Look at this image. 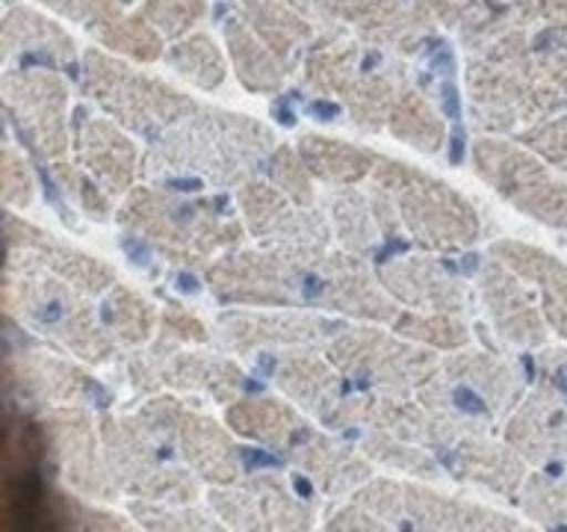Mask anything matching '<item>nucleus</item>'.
I'll list each match as a JSON object with an SVG mask.
<instances>
[{
  "label": "nucleus",
  "instance_id": "obj_7",
  "mask_svg": "<svg viewBox=\"0 0 567 532\" xmlns=\"http://www.w3.org/2000/svg\"><path fill=\"white\" fill-rule=\"evenodd\" d=\"M461 160H464V127H461V122H455V131H452L450 140V163L458 166Z\"/></svg>",
  "mask_w": 567,
  "mask_h": 532
},
{
  "label": "nucleus",
  "instance_id": "obj_9",
  "mask_svg": "<svg viewBox=\"0 0 567 532\" xmlns=\"http://www.w3.org/2000/svg\"><path fill=\"white\" fill-rule=\"evenodd\" d=\"M402 252H408V243H402V239H388V243L375 252V260L384 264V260H390L393 255H402Z\"/></svg>",
  "mask_w": 567,
  "mask_h": 532
},
{
  "label": "nucleus",
  "instance_id": "obj_2",
  "mask_svg": "<svg viewBox=\"0 0 567 532\" xmlns=\"http://www.w3.org/2000/svg\"><path fill=\"white\" fill-rule=\"evenodd\" d=\"M122 252L131 257L136 266H148L151 264V246H148V243H142V239L122 237Z\"/></svg>",
  "mask_w": 567,
  "mask_h": 532
},
{
  "label": "nucleus",
  "instance_id": "obj_17",
  "mask_svg": "<svg viewBox=\"0 0 567 532\" xmlns=\"http://www.w3.org/2000/svg\"><path fill=\"white\" fill-rule=\"evenodd\" d=\"M292 485H296V491H299V497H310L313 494V488H310V482L305 477H296L292 479Z\"/></svg>",
  "mask_w": 567,
  "mask_h": 532
},
{
  "label": "nucleus",
  "instance_id": "obj_3",
  "mask_svg": "<svg viewBox=\"0 0 567 532\" xmlns=\"http://www.w3.org/2000/svg\"><path fill=\"white\" fill-rule=\"evenodd\" d=\"M452 399H455V406H458L461 411H470V415H485V402H482V397L473 393L470 388H455Z\"/></svg>",
  "mask_w": 567,
  "mask_h": 532
},
{
  "label": "nucleus",
  "instance_id": "obj_21",
  "mask_svg": "<svg viewBox=\"0 0 567 532\" xmlns=\"http://www.w3.org/2000/svg\"><path fill=\"white\" fill-rule=\"evenodd\" d=\"M216 207H219V211H225V207H228V198H225V195H219V198H216Z\"/></svg>",
  "mask_w": 567,
  "mask_h": 532
},
{
  "label": "nucleus",
  "instance_id": "obj_18",
  "mask_svg": "<svg viewBox=\"0 0 567 532\" xmlns=\"http://www.w3.org/2000/svg\"><path fill=\"white\" fill-rule=\"evenodd\" d=\"M478 269V257L476 255H467L464 257V260H461V273H467V275H473Z\"/></svg>",
  "mask_w": 567,
  "mask_h": 532
},
{
  "label": "nucleus",
  "instance_id": "obj_11",
  "mask_svg": "<svg viewBox=\"0 0 567 532\" xmlns=\"http://www.w3.org/2000/svg\"><path fill=\"white\" fill-rule=\"evenodd\" d=\"M177 290L181 293H198L202 290V284H198V278L189 273H181L177 275Z\"/></svg>",
  "mask_w": 567,
  "mask_h": 532
},
{
  "label": "nucleus",
  "instance_id": "obj_4",
  "mask_svg": "<svg viewBox=\"0 0 567 532\" xmlns=\"http://www.w3.org/2000/svg\"><path fill=\"white\" fill-rule=\"evenodd\" d=\"M429 69L437 71V74H450L455 69V57H452L450 48H441V51L432 53V60H429Z\"/></svg>",
  "mask_w": 567,
  "mask_h": 532
},
{
  "label": "nucleus",
  "instance_id": "obj_8",
  "mask_svg": "<svg viewBox=\"0 0 567 532\" xmlns=\"http://www.w3.org/2000/svg\"><path fill=\"white\" fill-rule=\"evenodd\" d=\"M308 113L317 115V119H322V122H328V119H334V115H340V106L331 104V101H310Z\"/></svg>",
  "mask_w": 567,
  "mask_h": 532
},
{
  "label": "nucleus",
  "instance_id": "obj_10",
  "mask_svg": "<svg viewBox=\"0 0 567 532\" xmlns=\"http://www.w3.org/2000/svg\"><path fill=\"white\" fill-rule=\"evenodd\" d=\"M168 186H175L181 193H198V190H202V181H198V177H172Z\"/></svg>",
  "mask_w": 567,
  "mask_h": 532
},
{
  "label": "nucleus",
  "instance_id": "obj_20",
  "mask_svg": "<svg viewBox=\"0 0 567 532\" xmlns=\"http://www.w3.org/2000/svg\"><path fill=\"white\" fill-rule=\"evenodd\" d=\"M375 62H379V57H375V53H372V57H367V62H363V69H372V65H375Z\"/></svg>",
  "mask_w": 567,
  "mask_h": 532
},
{
  "label": "nucleus",
  "instance_id": "obj_16",
  "mask_svg": "<svg viewBox=\"0 0 567 532\" xmlns=\"http://www.w3.org/2000/svg\"><path fill=\"white\" fill-rule=\"evenodd\" d=\"M89 393H92V399H97V406H101V408L110 406V393H106L101 385H89Z\"/></svg>",
  "mask_w": 567,
  "mask_h": 532
},
{
  "label": "nucleus",
  "instance_id": "obj_1",
  "mask_svg": "<svg viewBox=\"0 0 567 532\" xmlns=\"http://www.w3.org/2000/svg\"><path fill=\"white\" fill-rule=\"evenodd\" d=\"M239 456H243V464H246V470H257V468H281L284 461L278 459V456H269V452L264 450H239Z\"/></svg>",
  "mask_w": 567,
  "mask_h": 532
},
{
  "label": "nucleus",
  "instance_id": "obj_5",
  "mask_svg": "<svg viewBox=\"0 0 567 532\" xmlns=\"http://www.w3.org/2000/svg\"><path fill=\"white\" fill-rule=\"evenodd\" d=\"M443 110H446V115H450L452 122H461L458 89L452 86V83H446V86H443Z\"/></svg>",
  "mask_w": 567,
  "mask_h": 532
},
{
  "label": "nucleus",
  "instance_id": "obj_19",
  "mask_svg": "<svg viewBox=\"0 0 567 532\" xmlns=\"http://www.w3.org/2000/svg\"><path fill=\"white\" fill-rule=\"evenodd\" d=\"M246 390H251V393H257V390H264V385H257V381L248 379V381H246Z\"/></svg>",
  "mask_w": 567,
  "mask_h": 532
},
{
  "label": "nucleus",
  "instance_id": "obj_15",
  "mask_svg": "<svg viewBox=\"0 0 567 532\" xmlns=\"http://www.w3.org/2000/svg\"><path fill=\"white\" fill-rule=\"evenodd\" d=\"M39 317H42L44 323H56V319L62 317V305H60V301H51V305H44V310L39 314Z\"/></svg>",
  "mask_w": 567,
  "mask_h": 532
},
{
  "label": "nucleus",
  "instance_id": "obj_14",
  "mask_svg": "<svg viewBox=\"0 0 567 532\" xmlns=\"http://www.w3.org/2000/svg\"><path fill=\"white\" fill-rule=\"evenodd\" d=\"M257 372H260L264 379H269V376H272V372H275L272 355H260V358H257Z\"/></svg>",
  "mask_w": 567,
  "mask_h": 532
},
{
  "label": "nucleus",
  "instance_id": "obj_12",
  "mask_svg": "<svg viewBox=\"0 0 567 532\" xmlns=\"http://www.w3.org/2000/svg\"><path fill=\"white\" fill-rule=\"evenodd\" d=\"M21 65H24V69H30V65H48V69H53V60L48 53H27L24 60H21Z\"/></svg>",
  "mask_w": 567,
  "mask_h": 532
},
{
  "label": "nucleus",
  "instance_id": "obj_22",
  "mask_svg": "<svg viewBox=\"0 0 567 532\" xmlns=\"http://www.w3.org/2000/svg\"><path fill=\"white\" fill-rule=\"evenodd\" d=\"M358 388H370V379H367V376H358Z\"/></svg>",
  "mask_w": 567,
  "mask_h": 532
},
{
  "label": "nucleus",
  "instance_id": "obj_13",
  "mask_svg": "<svg viewBox=\"0 0 567 532\" xmlns=\"http://www.w3.org/2000/svg\"><path fill=\"white\" fill-rule=\"evenodd\" d=\"M319 293H322V278L308 275V278H305V296H308V299H317Z\"/></svg>",
  "mask_w": 567,
  "mask_h": 532
},
{
  "label": "nucleus",
  "instance_id": "obj_6",
  "mask_svg": "<svg viewBox=\"0 0 567 532\" xmlns=\"http://www.w3.org/2000/svg\"><path fill=\"white\" fill-rule=\"evenodd\" d=\"M296 95H299V92H290V98H287V101H278V104L272 106L275 122L284 124V127H292V124H296V113H292V110H290V101Z\"/></svg>",
  "mask_w": 567,
  "mask_h": 532
}]
</instances>
